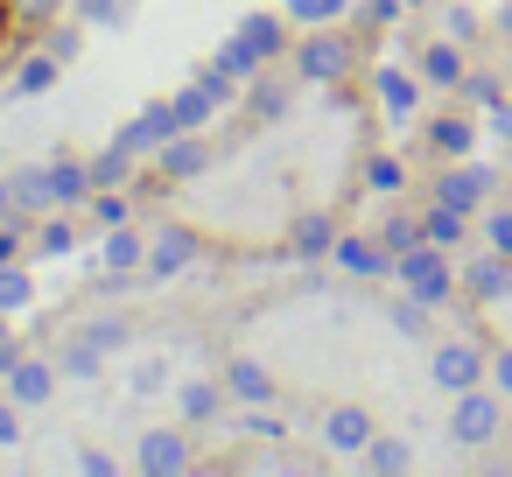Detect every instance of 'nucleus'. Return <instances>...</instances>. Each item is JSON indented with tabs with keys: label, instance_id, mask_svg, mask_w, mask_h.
Segmentation results:
<instances>
[{
	"label": "nucleus",
	"instance_id": "nucleus-1",
	"mask_svg": "<svg viewBox=\"0 0 512 477\" xmlns=\"http://www.w3.org/2000/svg\"><path fill=\"white\" fill-rule=\"evenodd\" d=\"M288 64H295V78H302V85H344V78L358 71V36H351L344 22L309 29V36L288 50Z\"/></svg>",
	"mask_w": 512,
	"mask_h": 477
},
{
	"label": "nucleus",
	"instance_id": "nucleus-2",
	"mask_svg": "<svg viewBox=\"0 0 512 477\" xmlns=\"http://www.w3.org/2000/svg\"><path fill=\"white\" fill-rule=\"evenodd\" d=\"M393 281H400L407 295H421L428 309H449V302L463 295V274L449 267V246H428V239H421L414 253L393 260Z\"/></svg>",
	"mask_w": 512,
	"mask_h": 477
},
{
	"label": "nucleus",
	"instance_id": "nucleus-3",
	"mask_svg": "<svg viewBox=\"0 0 512 477\" xmlns=\"http://www.w3.org/2000/svg\"><path fill=\"white\" fill-rule=\"evenodd\" d=\"M428 379L456 400V393H470V386H491V351L477 344V337H442L435 351H428Z\"/></svg>",
	"mask_w": 512,
	"mask_h": 477
},
{
	"label": "nucleus",
	"instance_id": "nucleus-4",
	"mask_svg": "<svg viewBox=\"0 0 512 477\" xmlns=\"http://www.w3.org/2000/svg\"><path fill=\"white\" fill-rule=\"evenodd\" d=\"M505 435V393L498 386H470V393H456V407H449V442H463V449H491Z\"/></svg>",
	"mask_w": 512,
	"mask_h": 477
},
{
	"label": "nucleus",
	"instance_id": "nucleus-5",
	"mask_svg": "<svg viewBox=\"0 0 512 477\" xmlns=\"http://www.w3.org/2000/svg\"><path fill=\"white\" fill-rule=\"evenodd\" d=\"M428 204H449V211H470V218H477V211H491V169H484V162H470V155H463V162H442V169H435Z\"/></svg>",
	"mask_w": 512,
	"mask_h": 477
},
{
	"label": "nucleus",
	"instance_id": "nucleus-6",
	"mask_svg": "<svg viewBox=\"0 0 512 477\" xmlns=\"http://www.w3.org/2000/svg\"><path fill=\"white\" fill-rule=\"evenodd\" d=\"M330 267H337V274H351V281H393V253H386V239H379V232H337Z\"/></svg>",
	"mask_w": 512,
	"mask_h": 477
},
{
	"label": "nucleus",
	"instance_id": "nucleus-7",
	"mask_svg": "<svg viewBox=\"0 0 512 477\" xmlns=\"http://www.w3.org/2000/svg\"><path fill=\"white\" fill-rule=\"evenodd\" d=\"M190 463H197L190 428H148L141 449H134V470H141V477H183Z\"/></svg>",
	"mask_w": 512,
	"mask_h": 477
},
{
	"label": "nucleus",
	"instance_id": "nucleus-8",
	"mask_svg": "<svg viewBox=\"0 0 512 477\" xmlns=\"http://www.w3.org/2000/svg\"><path fill=\"white\" fill-rule=\"evenodd\" d=\"M372 435H379L372 407H358V400H337V407H323V449H330V456H358Z\"/></svg>",
	"mask_w": 512,
	"mask_h": 477
},
{
	"label": "nucleus",
	"instance_id": "nucleus-9",
	"mask_svg": "<svg viewBox=\"0 0 512 477\" xmlns=\"http://www.w3.org/2000/svg\"><path fill=\"white\" fill-rule=\"evenodd\" d=\"M463 274V302L470 309H484V302H512V253H484V260H470V267H456Z\"/></svg>",
	"mask_w": 512,
	"mask_h": 477
},
{
	"label": "nucleus",
	"instance_id": "nucleus-10",
	"mask_svg": "<svg viewBox=\"0 0 512 477\" xmlns=\"http://www.w3.org/2000/svg\"><path fill=\"white\" fill-rule=\"evenodd\" d=\"M470 43H456V36H428L421 43V57H414V71H421V85H442V92H456L463 78H470V57H463Z\"/></svg>",
	"mask_w": 512,
	"mask_h": 477
},
{
	"label": "nucleus",
	"instance_id": "nucleus-11",
	"mask_svg": "<svg viewBox=\"0 0 512 477\" xmlns=\"http://www.w3.org/2000/svg\"><path fill=\"white\" fill-rule=\"evenodd\" d=\"M421 141H428V155H442V162H463V155H477V120H470L463 106H442V113L421 127Z\"/></svg>",
	"mask_w": 512,
	"mask_h": 477
},
{
	"label": "nucleus",
	"instance_id": "nucleus-12",
	"mask_svg": "<svg viewBox=\"0 0 512 477\" xmlns=\"http://www.w3.org/2000/svg\"><path fill=\"white\" fill-rule=\"evenodd\" d=\"M372 99L386 120H414L421 106V71H400V64H372Z\"/></svg>",
	"mask_w": 512,
	"mask_h": 477
},
{
	"label": "nucleus",
	"instance_id": "nucleus-13",
	"mask_svg": "<svg viewBox=\"0 0 512 477\" xmlns=\"http://www.w3.org/2000/svg\"><path fill=\"white\" fill-rule=\"evenodd\" d=\"M169 134H183V127H176V106H169V99H155V106H141V113H134V120L120 127V148L148 162V155H155V148H162Z\"/></svg>",
	"mask_w": 512,
	"mask_h": 477
},
{
	"label": "nucleus",
	"instance_id": "nucleus-14",
	"mask_svg": "<svg viewBox=\"0 0 512 477\" xmlns=\"http://www.w3.org/2000/svg\"><path fill=\"white\" fill-rule=\"evenodd\" d=\"M148 162H155V176H162V183H190V176H204L211 148H204V134H169Z\"/></svg>",
	"mask_w": 512,
	"mask_h": 477
},
{
	"label": "nucleus",
	"instance_id": "nucleus-15",
	"mask_svg": "<svg viewBox=\"0 0 512 477\" xmlns=\"http://www.w3.org/2000/svg\"><path fill=\"white\" fill-rule=\"evenodd\" d=\"M190 260H197V232H190V225H162V232L148 239V274H155V281L190 274Z\"/></svg>",
	"mask_w": 512,
	"mask_h": 477
},
{
	"label": "nucleus",
	"instance_id": "nucleus-16",
	"mask_svg": "<svg viewBox=\"0 0 512 477\" xmlns=\"http://www.w3.org/2000/svg\"><path fill=\"white\" fill-rule=\"evenodd\" d=\"M141 267H148V239L134 232V218L106 225L99 232V274H141Z\"/></svg>",
	"mask_w": 512,
	"mask_h": 477
},
{
	"label": "nucleus",
	"instance_id": "nucleus-17",
	"mask_svg": "<svg viewBox=\"0 0 512 477\" xmlns=\"http://www.w3.org/2000/svg\"><path fill=\"white\" fill-rule=\"evenodd\" d=\"M337 232H344V225H337L330 211H302V218L288 225V253H295V260H330Z\"/></svg>",
	"mask_w": 512,
	"mask_h": 477
},
{
	"label": "nucleus",
	"instance_id": "nucleus-18",
	"mask_svg": "<svg viewBox=\"0 0 512 477\" xmlns=\"http://www.w3.org/2000/svg\"><path fill=\"white\" fill-rule=\"evenodd\" d=\"M225 393L246 400V407H267V400H274V372H267L260 358L239 351V358H225Z\"/></svg>",
	"mask_w": 512,
	"mask_h": 477
},
{
	"label": "nucleus",
	"instance_id": "nucleus-19",
	"mask_svg": "<svg viewBox=\"0 0 512 477\" xmlns=\"http://www.w3.org/2000/svg\"><path fill=\"white\" fill-rule=\"evenodd\" d=\"M0 386H8V393H15V400H22V407H43V400H50V393H57V365H50V358H36V351H29V358H22V365H15V372H8V379H0Z\"/></svg>",
	"mask_w": 512,
	"mask_h": 477
},
{
	"label": "nucleus",
	"instance_id": "nucleus-20",
	"mask_svg": "<svg viewBox=\"0 0 512 477\" xmlns=\"http://www.w3.org/2000/svg\"><path fill=\"white\" fill-rule=\"evenodd\" d=\"M288 29H295L288 15L260 8V15H239V29H232V36H246V43H253V50H260V57L274 64V57H288Z\"/></svg>",
	"mask_w": 512,
	"mask_h": 477
},
{
	"label": "nucleus",
	"instance_id": "nucleus-21",
	"mask_svg": "<svg viewBox=\"0 0 512 477\" xmlns=\"http://www.w3.org/2000/svg\"><path fill=\"white\" fill-rule=\"evenodd\" d=\"M176 407H183V428H204L225 414V379H183L176 386Z\"/></svg>",
	"mask_w": 512,
	"mask_h": 477
},
{
	"label": "nucleus",
	"instance_id": "nucleus-22",
	"mask_svg": "<svg viewBox=\"0 0 512 477\" xmlns=\"http://www.w3.org/2000/svg\"><path fill=\"white\" fill-rule=\"evenodd\" d=\"M15 183V211L36 225V218H50V204H57V190H50V169H15L8 176Z\"/></svg>",
	"mask_w": 512,
	"mask_h": 477
},
{
	"label": "nucleus",
	"instance_id": "nucleus-23",
	"mask_svg": "<svg viewBox=\"0 0 512 477\" xmlns=\"http://www.w3.org/2000/svg\"><path fill=\"white\" fill-rule=\"evenodd\" d=\"M358 463H365L372 477H400V470H414V449H407V435H372V442L358 449Z\"/></svg>",
	"mask_w": 512,
	"mask_h": 477
},
{
	"label": "nucleus",
	"instance_id": "nucleus-24",
	"mask_svg": "<svg viewBox=\"0 0 512 477\" xmlns=\"http://www.w3.org/2000/svg\"><path fill=\"white\" fill-rule=\"evenodd\" d=\"M281 15L295 29H330V22H351L358 15V0H281Z\"/></svg>",
	"mask_w": 512,
	"mask_h": 477
},
{
	"label": "nucleus",
	"instance_id": "nucleus-25",
	"mask_svg": "<svg viewBox=\"0 0 512 477\" xmlns=\"http://www.w3.org/2000/svg\"><path fill=\"white\" fill-rule=\"evenodd\" d=\"M211 64H218V71H225V78H239V85H253V78H260V71H267V57H260V50H253V43H246V36H225V43H218V57H211Z\"/></svg>",
	"mask_w": 512,
	"mask_h": 477
},
{
	"label": "nucleus",
	"instance_id": "nucleus-26",
	"mask_svg": "<svg viewBox=\"0 0 512 477\" xmlns=\"http://www.w3.org/2000/svg\"><path fill=\"white\" fill-rule=\"evenodd\" d=\"M134 162H141V155H127V148L113 141L106 155L85 162V169H92V190H127V183H134Z\"/></svg>",
	"mask_w": 512,
	"mask_h": 477
},
{
	"label": "nucleus",
	"instance_id": "nucleus-27",
	"mask_svg": "<svg viewBox=\"0 0 512 477\" xmlns=\"http://www.w3.org/2000/svg\"><path fill=\"white\" fill-rule=\"evenodd\" d=\"M428 316H435V309H428L421 295H407V288H400V295H393V309H386V323H393L400 337H414V344H428V337H435V330H428Z\"/></svg>",
	"mask_w": 512,
	"mask_h": 477
},
{
	"label": "nucleus",
	"instance_id": "nucleus-28",
	"mask_svg": "<svg viewBox=\"0 0 512 477\" xmlns=\"http://www.w3.org/2000/svg\"><path fill=\"white\" fill-rule=\"evenodd\" d=\"M50 190H57V204H85V197H92V169L71 162V155H57V162H50Z\"/></svg>",
	"mask_w": 512,
	"mask_h": 477
},
{
	"label": "nucleus",
	"instance_id": "nucleus-29",
	"mask_svg": "<svg viewBox=\"0 0 512 477\" xmlns=\"http://www.w3.org/2000/svg\"><path fill=\"white\" fill-rule=\"evenodd\" d=\"M421 232H428V246H463V232H470V211L428 204V211H421Z\"/></svg>",
	"mask_w": 512,
	"mask_h": 477
},
{
	"label": "nucleus",
	"instance_id": "nucleus-30",
	"mask_svg": "<svg viewBox=\"0 0 512 477\" xmlns=\"http://www.w3.org/2000/svg\"><path fill=\"white\" fill-rule=\"evenodd\" d=\"M36 302V274L22 267V260H8L0 267V316H15V309H29Z\"/></svg>",
	"mask_w": 512,
	"mask_h": 477
},
{
	"label": "nucleus",
	"instance_id": "nucleus-31",
	"mask_svg": "<svg viewBox=\"0 0 512 477\" xmlns=\"http://www.w3.org/2000/svg\"><path fill=\"white\" fill-rule=\"evenodd\" d=\"M57 78H64V57H50V50H36V57H29V64L15 71V92H50Z\"/></svg>",
	"mask_w": 512,
	"mask_h": 477
},
{
	"label": "nucleus",
	"instance_id": "nucleus-32",
	"mask_svg": "<svg viewBox=\"0 0 512 477\" xmlns=\"http://www.w3.org/2000/svg\"><path fill=\"white\" fill-rule=\"evenodd\" d=\"M456 92H463V99H470L477 113H491V106L505 99V78H498V71H477V64H470V78H463Z\"/></svg>",
	"mask_w": 512,
	"mask_h": 477
},
{
	"label": "nucleus",
	"instance_id": "nucleus-33",
	"mask_svg": "<svg viewBox=\"0 0 512 477\" xmlns=\"http://www.w3.org/2000/svg\"><path fill=\"white\" fill-rule=\"evenodd\" d=\"M78 246V225L71 218H50V225H36V260H64Z\"/></svg>",
	"mask_w": 512,
	"mask_h": 477
},
{
	"label": "nucleus",
	"instance_id": "nucleus-34",
	"mask_svg": "<svg viewBox=\"0 0 512 477\" xmlns=\"http://www.w3.org/2000/svg\"><path fill=\"white\" fill-rule=\"evenodd\" d=\"M246 92H253V120H281V113H288V85H274L267 71H260Z\"/></svg>",
	"mask_w": 512,
	"mask_h": 477
},
{
	"label": "nucleus",
	"instance_id": "nucleus-35",
	"mask_svg": "<svg viewBox=\"0 0 512 477\" xmlns=\"http://www.w3.org/2000/svg\"><path fill=\"white\" fill-rule=\"evenodd\" d=\"M365 190H379V197L407 190V169H400V155H372V162H365Z\"/></svg>",
	"mask_w": 512,
	"mask_h": 477
},
{
	"label": "nucleus",
	"instance_id": "nucleus-36",
	"mask_svg": "<svg viewBox=\"0 0 512 477\" xmlns=\"http://www.w3.org/2000/svg\"><path fill=\"white\" fill-rule=\"evenodd\" d=\"M85 211L99 218V232H106V225H127V218H134L127 190H92V197H85Z\"/></svg>",
	"mask_w": 512,
	"mask_h": 477
},
{
	"label": "nucleus",
	"instance_id": "nucleus-37",
	"mask_svg": "<svg viewBox=\"0 0 512 477\" xmlns=\"http://www.w3.org/2000/svg\"><path fill=\"white\" fill-rule=\"evenodd\" d=\"M379 239H386V253L400 260V253H414L428 232H421V218H386V225H379Z\"/></svg>",
	"mask_w": 512,
	"mask_h": 477
},
{
	"label": "nucleus",
	"instance_id": "nucleus-38",
	"mask_svg": "<svg viewBox=\"0 0 512 477\" xmlns=\"http://www.w3.org/2000/svg\"><path fill=\"white\" fill-rule=\"evenodd\" d=\"M99 365H106V351H99L92 337H78V344H64V372H71V379H99Z\"/></svg>",
	"mask_w": 512,
	"mask_h": 477
},
{
	"label": "nucleus",
	"instance_id": "nucleus-39",
	"mask_svg": "<svg viewBox=\"0 0 512 477\" xmlns=\"http://www.w3.org/2000/svg\"><path fill=\"white\" fill-rule=\"evenodd\" d=\"M442 36H456V43H477V36H484V22L463 8V0H442Z\"/></svg>",
	"mask_w": 512,
	"mask_h": 477
},
{
	"label": "nucleus",
	"instance_id": "nucleus-40",
	"mask_svg": "<svg viewBox=\"0 0 512 477\" xmlns=\"http://www.w3.org/2000/svg\"><path fill=\"white\" fill-rule=\"evenodd\" d=\"M127 330H134V323H120V316H99V323H85V337H92L99 351H127Z\"/></svg>",
	"mask_w": 512,
	"mask_h": 477
},
{
	"label": "nucleus",
	"instance_id": "nucleus-41",
	"mask_svg": "<svg viewBox=\"0 0 512 477\" xmlns=\"http://www.w3.org/2000/svg\"><path fill=\"white\" fill-rule=\"evenodd\" d=\"M78 15H85L92 29H120V22H127V0H78Z\"/></svg>",
	"mask_w": 512,
	"mask_h": 477
},
{
	"label": "nucleus",
	"instance_id": "nucleus-42",
	"mask_svg": "<svg viewBox=\"0 0 512 477\" xmlns=\"http://www.w3.org/2000/svg\"><path fill=\"white\" fill-rule=\"evenodd\" d=\"M22 414H29V407H22L15 393H0V449H15V442H22Z\"/></svg>",
	"mask_w": 512,
	"mask_h": 477
},
{
	"label": "nucleus",
	"instance_id": "nucleus-43",
	"mask_svg": "<svg viewBox=\"0 0 512 477\" xmlns=\"http://www.w3.org/2000/svg\"><path fill=\"white\" fill-rule=\"evenodd\" d=\"M484 246H498V253H512V204H498V211L484 218Z\"/></svg>",
	"mask_w": 512,
	"mask_h": 477
},
{
	"label": "nucleus",
	"instance_id": "nucleus-44",
	"mask_svg": "<svg viewBox=\"0 0 512 477\" xmlns=\"http://www.w3.org/2000/svg\"><path fill=\"white\" fill-rule=\"evenodd\" d=\"M22 239H29V218H8V225H0V267L22 260Z\"/></svg>",
	"mask_w": 512,
	"mask_h": 477
},
{
	"label": "nucleus",
	"instance_id": "nucleus-45",
	"mask_svg": "<svg viewBox=\"0 0 512 477\" xmlns=\"http://www.w3.org/2000/svg\"><path fill=\"white\" fill-rule=\"evenodd\" d=\"M407 8H400V0H365V8H358V22L365 29H386V22H400Z\"/></svg>",
	"mask_w": 512,
	"mask_h": 477
},
{
	"label": "nucleus",
	"instance_id": "nucleus-46",
	"mask_svg": "<svg viewBox=\"0 0 512 477\" xmlns=\"http://www.w3.org/2000/svg\"><path fill=\"white\" fill-rule=\"evenodd\" d=\"M162 379H169V365H162V358L134 365V393H162Z\"/></svg>",
	"mask_w": 512,
	"mask_h": 477
},
{
	"label": "nucleus",
	"instance_id": "nucleus-47",
	"mask_svg": "<svg viewBox=\"0 0 512 477\" xmlns=\"http://www.w3.org/2000/svg\"><path fill=\"white\" fill-rule=\"evenodd\" d=\"M260 442H288V428H281V414H267V407H253V421H246Z\"/></svg>",
	"mask_w": 512,
	"mask_h": 477
},
{
	"label": "nucleus",
	"instance_id": "nucleus-48",
	"mask_svg": "<svg viewBox=\"0 0 512 477\" xmlns=\"http://www.w3.org/2000/svg\"><path fill=\"white\" fill-rule=\"evenodd\" d=\"M484 127H491V134H498V141L512 148V92H505V99H498V106L484 113Z\"/></svg>",
	"mask_w": 512,
	"mask_h": 477
},
{
	"label": "nucleus",
	"instance_id": "nucleus-49",
	"mask_svg": "<svg viewBox=\"0 0 512 477\" xmlns=\"http://www.w3.org/2000/svg\"><path fill=\"white\" fill-rule=\"evenodd\" d=\"M491 386L512 400V344H498V351H491Z\"/></svg>",
	"mask_w": 512,
	"mask_h": 477
},
{
	"label": "nucleus",
	"instance_id": "nucleus-50",
	"mask_svg": "<svg viewBox=\"0 0 512 477\" xmlns=\"http://www.w3.org/2000/svg\"><path fill=\"white\" fill-rule=\"evenodd\" d=\"M78 470H85V477H113V470H120V463H113V456H106V449H85V456H78Z\"/></svg>",
	"mask_w": 512,
	"mask_h": 477
},
{
	"label": "nucleus",
	"instance_id": "nucleus-51",
	"mask_svg": "<svg viewBox=\"0 0 512 477\" xmlns=\"http://www.w3.org/2000/svg\"><path fill=\"white\" fill-rule=\"evenodd\" d=\"M22 358H29V351H22V344H15V337H8V330H0V379H8V372H15V365H22Z\"/></svg>",
	"mask_w": 512,
	"mask_h": 477
},
{
	"label": "nucleus",
	"instance_id": "nucleus-52",
	"mask_svg": "<svg viewBox=\"0 0 512 477\" xmlns=\"http://www.w3.org/2000/svg\"><path fill=\"white\" fill-rule=\"evenodd\" d=\"M8 218H22V211H15V183L0 176V225H8Z\"/></svg>",
	"mask_w": 512,
	"mask_h": 477
},
{
	"label": "nucleus",
	"instance_id": "nucleus-53",
	"mask_svg": "<svg viewBox=\"0 0 512 477\" xmlns=\"http://www.w3.org/2000/svg\"><path fill=\"white\" fill-rule=\"evenodd\" d=\"M498 29H505V36H512V8H505V15H498Z\"/></svg>",
	"mask_w": 512,
	"mask_h": 477
},
{
	"label": "nucleus",
	"instance_id": "nucleus-54",
	"mask_svg": "<svg viewBox=\"0 0 512 477\" xmlns=\"http://www.w3.org/2000/svg\"><path fill=\"white\" fill-rule=\"evenodd\" d=\"M400 8H428V0H400Z\"/></svg>",
	"mask_w": 512,
	"mask_h": 477
},
{
	"label": "nucleus",
	"instance_id": "nucleus-55",
	"mask_svg": "<svg viewBox=\"0 0 512 477\" xmlns=\"http://www.w3.org/2000/svg\"><path fill=\"white\" fill-rule=\"evenodd\" d=\"M505 71H512V57H505Z\"/></svg>",
	"mask_w": 512,
	"mask_h": 477
}]
</instances>
